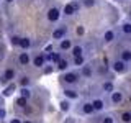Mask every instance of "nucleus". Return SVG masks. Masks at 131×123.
<instances>
[{"mask_svg": "<svg viewBox=\"0 0 131 123\" xmlns=\"http://www.w3.org/2000/svg\"><path fill=\"white\" fill-rule=\"evenodd\" d=\"M66 31H67V28H66V26H59V28H56V30L52 31V39H62V38H64V35H66Z\"/></svg>", "mask_w": 131, "mask_h": 123, "instance_id": "20e7f679", "label": "nucleus"}, {"mask_svg": "<svg viewBox=\"0 0 131 123\" xmlns=\"http://www.w3.org/2000/svg\"><path fill=\"white\" fill-rule=\"evenodd\" d=\"M82 112H84L85 115H92L93 112H95V108H93V104H92V102H85V104L82 105Z\"/></svg>", "mask_w": 131, "mask_h": 123, "instance_id": "423d86ee", "label": "nucleus"}, {"mask_svg": "<svg viewBox=\"0 0 131 123\" xmlns=\"http://www.w3.org/2000/svg\"><path fill=\"white\" fill-rule=\"evenodd\" d=\"M71 46H72L71 39H62V41H61V44H59V48L62 49V51H67V49H71Z\"/></svg>", "mask_w": 131, "mask_h": 123, "instance_id": "f8f14e48", "label": "nucleus"}, {"mask_svg": "<svg viewBox=\"0 0 131 123\" xmlns=\"http://www.w3.org/2000/svg\"><path fill=\"white\" fill-rule=\"evenodd\" d=\"M64 94H66V97H69V98H77L79 97V94H77L75 90H72V89H67Z\"/></svg>", "mask_w": 131, "mask_h": 123, "instance_id": "a211bd4d", "label": "nucleus"}, {"mask_svg": "<svg viewBox=\"0 0 131 123\" xmlns=\"http://www.w3.org/2000/svg\"><path fill=\"white\" fill-rule=\"evenodd\" d=\"M115 38V33L112 30H108V31H105V35H103V39H105V43H110V41H113Z\"/></svg>", "mask_w": 131, "mask_h": 123, "instance_id": "4468645a", "label": "nucleus"}, {"mask_svg": "<svg viewBox=\"0 0 131 123\" xmlns=\"http://www.w3.org/2000/svg\"><path fill=\"white\" fill-rule=\"evenodd\" d=\"M82 74H84L85 77H89V76H92V69L89 67V66H84V69H82Z\"/></svg>", "mask_w": 131, "mask_h": 123, "instance_id": "bb28decb", "label": "nucleus"}, {"mask_svg": "<svg viewBox=\"0 0 131 123\" xmlns=\"http://www.w3.org/2000/svg\"><path fill=\"white\" fill-rule=\"evenodd\" d=\"M123 33L125 35H131V23H123Z\"/></svg>", "mask_w": 131, "mask_h": 123, "instance_id": "5701e85b", "label": "nucleus"}, {"mask_svg": "<svg viewBox=\"0 0 131 123\" xmlns=\"http://www.w3.org/2000/svg\"><path fill=\"white\" fill-rule=\"evenodd\" d=\"M75 10H77V7L74 5V2L72 3H67V5L64 7V13L66 15H74V13H75Z\"/></svg>", "mask_w": 131, "mask_h": 123, "instance_id": "9d476101", "label": "nucleus"}, {"mask_svg": "<svg viewBox=\"0 0 131 123\" xmlns=\"http://www.w3.org/2000/svg\"><path fill=\"white\" fill-rule=\"evenodd\" d=\"M82 53H84L82 46H74V48H72V54H74V57H75V56H82Z\"/></svg>", "mask_w": 131, "mask_h": 123, "instance_id": "aec40b11", "label": "nucleus"}, {"mask_svg": "<svg viewBox=\"0 0 131 123\" xmlns=\"http://www.w3.org/2000/svg\"><path fill=\"white\" fill-rule=\"evenodd\" d=\"M2 118H5V110L0 108V120H2Z\"/></svg>", "mask_w": 131, "mask_h": 123, "instance_id": "473e14b6", "label": "nucleus"}, {"mask_svg": "<svg viewBox=\"0 0 131 123\" xmlns=\"http://www.w3.org/2000/svg\"><path fill=\"white\" fill-rule=\"evenodd\" d=\"M59 16H61L59 8L52 7V8H49V10H48V20H49V22H57V20H59Z\"/></svg>", "mask_w": 131, "mask_h": 123, "instance_id": "f257e3e1", "label": "nucleus"}, {"mask_svg": "<svg viewBox=\"0 0 131 123\" xmlns=\"http://www.w3.org/2000/svg\"><path fill=\"white\" fill-rule=\"evenodd\" d=\"M21 85H23V87H28V85H30V79H28V77H23V79H21Z\"/></svg>", "mask_w": 131, "mask_h": 123, "instance_id": "7c9ffc66", "label": "nucleus"}, {"mask_svg": "<svg viewBox=\"0 0 131 123\" xmlns=\"http://www.w3.org/2000/svg\"><path fill=\"white\" fill-rule=\"evenodd\" d=\"M74 64H75V66H82V64H84V56H75V57H74Z\"/></svg>", "mask_w": 131, "mask_h": 123, "instance_id": "a878e982", "label": "nucleus"}, {"mask_svg": "<svg viewBox=\"0 0 131 123\" xmlns=\"http://www.w3.org/2000/svg\"><path fill=\"white\" fill-rule=\"evenodd\" d=\"M44 72H46V74H51L52 72V67H44Z\"/></svg>", "mask_w": 131, "mask_h": 123, "instance_id": "f704fd0d", "label": "nucleus"}, {"mask_svg": "<svg viewBox=\"0 0 131 123\" xmlns=\"http://www.w3.org/2000/svg\"><path fill=\"white\" fill-rule=\"evenodd\" d=\"M0 100H2V95H0Z\"/></svg>", "mask_w": 131, "mask_h": 123, "instance_id": "a19ab883", "label": "nucleus"}, {"mask_svg": "<svg viewBox=\"0 0 131 123\" xmlns=\"http://www.w3.org/2000/svg\"><path fill=\"white\" fill-rule=\"evenodd\" d=\"M5 2H8V3H10V2H13V0H5Z\"/></svg>", "mask_w": 131, "mask_h": 123, "instance_id": "58836bf2", "label": "nucleus"}, {"mask_svg": "<svg viewBox=\"0 0 131 123\" xmlns=\"http://www.w3.org/2000/svg\"><path fill=\"white\" fill-rule=\"evenodd\" d=\"M64 123H74V118H67V120H66Z\"/></svg>", "mask_w": 131, "mask_h": 123, "instance_id": "e433bc0d", "label": "nucleus"}, {"mask_svg": "<svg viewBox=\"0 0 131 123\" xmlns=\"http://www.w3.org/2000/svg\"><path fill=\"white\" fill-rule=\"evenodd\" d=\"M84 5L85 7H93L95 5V0H84Z\"/></svg>", "mask_w": 131, "mask_h": 123, "instance_id": "c756f323", "label": "nucleus"}, {"mask_svg": "<svg viewBox=\"0 0 131 123\" xmlns=\"http://www.w3.org/2000/svg\"><path fill=\"white\" fill-rule=\"evenodd\" d=\"M20 41H21L20 36H13V38H12V44H13V46H20Z\"/></svg>", "mask_w": 131, "mask_h": 123, "instance_id": "c85d7f7f", "label": "nucleus"}, {"mask_svg": "<svg viewBox=\"0 0 131 123\" xmlns=\"http://www.w3.org/2000/svg\"><path fill=\"white\" fill-rule=\"evenodd\" d=\"M102 87H103L105 92H113V84H112V82H103Z\"/></svg>", "mask_w": 131, "mask_h": 123, "instance_id": "4be33fe9", "label": "nucleus"}, {"mask_svg": "<svg viewBox=\"0 0 131 123\" xmlns=\"http://www.w3.org/2000/svg\"><path fill=\"white\" fill-rule=\"evenodd\" d=\"M112 102L113 104H121L123 102V94L121 92H112Z\"/></svg>", "mask_w": 131, "mask_h": 123, "instance_id": "9b49d317", "label": "nucleus"}, {"mask_svg": "<svg viewBox=\"0 0 131 123\" xmlns=\"http://www.w3.org/2000/svg\"><path fill=\"white\" fill-rule=\"evenodd\" d=\"M23 123H31V121H30V120H26V121H23Z\"/></svg>", "mask_w": 131, "mask_h": 123, "instance_id": "4c0bfd02", "label": "nucleus"}, {"mask_svg": "<svg viewBox=\"0 0 131 123\" xmlns=\"http://www.w3.org/2000/svg\"><path fill=\"white\" fill-rule=\"evenodd\" d=\"M77 35H84V28H82V26L77 28Z\"/></svg>", "mask_w": 131, "mask_h": 123, "instance_id": "72a5a7b5", "label": "nucleus"}, {"mask_svg": "<svg viewBox=\"0 0 131 123\" xmlns=\"http://www.w3.org/2000/svg\"><path fill=\"white\" fill-rule=\"evenodd\" d=\"M61 107H59V108L61 110H62V112H67V110L69 108H71V104H69V102L67 100H62V102H61V104H59Z\"/></svg>", "mask_w": 131, "mask_h": 123, "instance_id": "412c9836", "label": "nucleus"}, {"mask_svg": "<svg viewBox=\"0 0 131 123\" xmlns=\"http://www.w3.org/2000/svg\"><path fill=\"white\" fill-rule=\"evenodd\" d=\"M62 80L66 84H75V82L79 80V76H77L75 72H66L62 76Z\"/></svg>", "mask_w": 131, "mask_h": 123, "instance_id": "f03ea898", "label": "nucleus"}, {"mask_svg": "<svg viewBox=\"0 0 131 123\" xmlns=\"http://www.w3.org/2000/svg\"><path fill=\"white\" fill-rule=\"evenodd\" d=\"M121 121L123 123H131V112H125L121 115Z\"/></svg>", "mask_w": 131, "mask_h": 123, "instance_id": "6ab92c4d", "label": "nucleus"}, {"mask_svg": "<svg viewBox=\"0 0 131 123\" xmlns=\"http://www.w3.org/2000/svg\"><path fill=\"white\" fill-rule=\"evenodd\" d=\"M121 59L125 61V63H129L131 61V51L129 49H125V51L121 53Z\"/></svg>", "mask_w": 131, "mask_h": 123, "instance_id": "2eb2a0df", "label": "nucleus"}, {"mask_svg": "<svg viewBox=\"0 0 131 123\" xmlns=\"http://www.w3.org/2000/svg\"><path fill=\"white\" fill-rule=\"evenodd\" d=\"M10 123H21V121H20L18 118H12V120H10Z\"/></svg>", "mask_w": 131, "mask_h": 123, "instance_id": "c9c22d12", "label": "nucleus"}, {"mask_svg": "<svg viewBox=\"0 0 131 123\" xmlns=\"http://www.w3.org/2000/svg\"><path fill=\"white\" fill-rule=\"evenodd\" d=\"M57 67H59V71H66V69H67V61L61 59L59 63H57Z\"/></svg>", "mask_w": 131, "mask_h": 123, "instance_id": "b1692460", "label": "nucleus"}, {"mask_svg": "<svg viewBox=\"0 0 131 123\" xmlns=\"http://www.w3.org/2000/svg\"><path fill=\"white\" fill-rule=\"evenodd\" d=\"M15 69H7V71H5V74H3V77H2V80H0V82H2V84H7V82H12V80H13L15 79Z\"/></svg>", "mask_w": 131, "mask_h": 123, "instance_id": "7ed1b4c3", "label": "nucleus"}, {"mask_svg": "<svg viewBox=\"0 0 131 123\" xmlns=\"http://www.w3.org/2000/svg\"><path fill=\"white\" fill-rule=\"evenodd\" d=\"M46 59H49L51 63H59V61H61V56L57 54V53H52V54L46 56Z\"/></svg>", "mask_w": 131, "mask_h": 123, "instance_id": "dca6fc26", "label": "nucleus"}, {"mask_svg": "<svg viewBox=\"0 0 131 123\" xmlns=\"http://www.w3.org/2000/svg\"><path fill=\"white\" fill-rule=\"evenodd\" d=\"M102 123H113V118H112V117H105Z\"/></svg>", "mask_w": 131, "mask_h": 123, "instance_id": "2f4dec72", "label": "nucleus"}, {"mask_svg": "<svg viewBox=\"0 0 131 123\" xmlns=\"http://www.w3.org/2000/svg\"><path fill=\"white\" fill-rule=\"evenodd\" d=\"M31 46V39L30 38H21V41H20V48L21 49H28Z\"/></svg>", "mask_w": 131, "mask_h": 123, "instance_id": "ddd939ff", "label": "nucleus"}, {"mask_svg": "<svg viewBox=\"0 0 131 123\" xmlns=\"http://www.w3.org/2000/svg\"><path fill=\"white\" fill-rule=\"evenodd\" d=\"M92 104H93V108H95V112H100V110H103V107H105V102L102 100V98H95Z\"/></svg>", "mask_w": 131, "mask_h": 123, "instance_id": "1a4fd4ad", "label": "nucleus"}, {"mask_svg": "<svg viewBox=\"0 0 131 123\" xmlns=\"http://www.w3.org/2000/svg\"><path fill=\"white\" fill-rule=\"evenodd\" d=\"M26 100H28V98H25V97H20L18 100H16V105H18V107H26Z\"/></svg>", "mask_w": 131, "mask_h": 123, "instance_id": "cd10ccee", "label": "nucleus"}, {"mask_svg": "<svg viewBox=\"0 0 131 123\" xmlns=\"http://www.w3.org/2000/svg\"><path fill=\"white\" fill-rule=\"evenodd\" d=\"M44 61H46V56L38 54V56H35V59H33V66H36V67H43Z\"/></svg>", "mask_w": 131, "mask_h": 123, "instance_id": "0eeeda50", "label": "nucleus"}, {"mask_svg": "<svg viewBox=\"0 0 131 123\" xmlns=\"http://www.w3.org/2000/svg\"><path fill=\"white\" fill-rule=\"evenodd\" d=\"M21 97H25V98H30L31 97V92H30V89H28V87H23L21 89Z\"/></svg>", "mask_w": 131, "mask_h": 123, "instance_id": "393cba45", "label": "nucleus"}, {"mask_svg": "<svg viewBox=\"0 0 131 123\" xmlns=\"http://www.w3.org/2000/svg\"><path fill=\"white\" fill-rule=\"evenodd\" d=\"M129 16H131V12H129Z\"/></svg>", "mask_w": 131, "mask_h": 123, "instance_id": "79ce46f5", "label": "nucleus"}, {"mask_svg": "<svg viewBox=\"0 0 131 123\" xmlns=\"http://www.w3.org/2000/svg\"><path fill=\"white\" fill-rule=\"evenodd\" d=\"M125 64H126V63H125L123 59L115 61V63H113V71H115V72H125V69H126Z\"/></svg>", "mask_w": 131, "mask_h": 123, "instance_id": "39448f33", "label": "nucleus"}, {"mask_svg": "<svg viewBox=\"0 0 131 123\" xmlns=\"http://www.w3.org/2000/svg\"><path fill=\"white\" fill-rule=\"evenodd\" d=\"M129 102H131V95H129Z\"/></svg>", "mask_w": 131, "mask_h": 123, "instance_id": "ea45409f", "label": "nucleus"}, {"mask_svg": "<svg viewBox=\"0 0 131 123\" xmlns=\"http://www.w3.org/2000/svg\"><path fill=\"white\" fill-rule=\"evenodd\" d=\"M13 92H15V84H10V85H8V87H7L5 90H3V95L8 97V95H12Z\"/></svg>", "mask_w": 131, "mask_h": 123, "instance_id": "f3484780", "label": "nucleus"}, {"mask_svg": "<svg viewBox=\"0 0 131 123\" xmlns=\"http://www.w3.org/2000/svg\"><path fill=\"white\" fill-rule=\"evenodd\" d=\"M30 61H31V57H30L28 53H21L20 57H18V63L21 64V66H28V64H30Z\"/></svg>", "mask_w": 131, "mask_h": 123, "instance_id": "6e6552de", "label": "nucleus"}]
</instances>
